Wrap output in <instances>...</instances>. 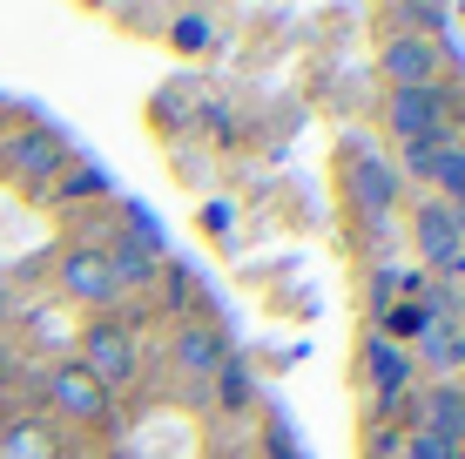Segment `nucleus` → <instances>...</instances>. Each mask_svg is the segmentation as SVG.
Listing matches in <instances>:
<instances>
[{
    "mask_svg": "<svg viewBox=\"0 0 465 459\" xmlns=\"http://www.w3.org/2000/svg\"><path fill=\"white\" fill-rule=\"evenodd\" d=\"M445 142V135H439ZM439 142H405V176H425L431 183V163H439Z\"/></svg>",
    "mask_w": 465,
    "mask_h": 459,
    "instance_id": "obj_17",
    "label": "nucleus"
},
{
    "mask_svg": "<svg viewBox=\"0 0 465 459\" xmlns=\"http://www.w3.org/2000/svg\"><path fill=\"white\" fill-rule=\"evenodd\" d=\"M102 392H122L128 378H135V331L115 324V318H94L82 331V358H74Z\"/></svg>",
    "mask_w": 465,
    "mask_h": 459,
    "instance_id": "obj_1",
    "label": "nucleus"
},
{
    "mask_svg": "<svg viewBox=\"0 0 465 459\" xmlns=\"http://www.w3.org/2000/svg\"><path fill=\"white\" fill-rule=\"evenodd\" d=\"M398 142H439L445 135V88H391V108H384Z\"/></svg>",
    "mask_w": 465,
    "mask_h": 459,
    "instance_id": "obj_2",
    "label": "nucleus"
},
{
    "mask_svg": "<svg viewBox=\"0 0 465 459\" xmlns=\"http://www.w3.org/2000/svg\"><path fill=\"white\" fill-rule=\"evenodd\" d=\"M61 163H68V135H61V129H27V135L7 142V169L27 176V183L61 176Z\"/></svg>",
    "mask_w": 465,
    "mask_h": 459,
    "instance_id": "obj_6",
    "label": "nucleus"
},
{
    "mask_svg": "<svg viewBox=\"0 0 465 459\" xmlns=\"http://www.w3.org/2000/svg\"><path fill=\"white\" fill-rule=\"evenodd\" d=\"M0 459H61V439L47 419H14L0 433Z\"/></svg>",
    "mask_w": 465,
    "mask_h": 459,
    "instance_id": "obj_10",
    "label": "nucleus"
},
{
    "mask_svg": "<svg viewBox=\"0 0 465 459\" xmlns=\"http://www.w3.org/2000/svg\"><path fill=\"white\" fill-rule=\"evenodd\" d=\"M419 358H431L439 372L465 365V331H459V324H425V331H419Z\"/></svg>",
    "mask_w": 465,
    "mask_h": 459,
    "instance_id": "obj_14",
    "label": "nucleus"
},
{
    "mask_svg": "<svg viewBox=\"0 0 465 459\" xmlns=\"http://www.w3.org/2000/svg\"><path fill=\"white\" fill-rule=\"evenodd\" d=\"M378 68L391 88H439V47L425 35H391L378 47Z\"/></svg>",
    "mask_w": 465,
    "mask_h": 459,
    "instance_id": "obj_3",
    "label": "nucleus"
},
{
    "mask_svg": "<svg viewBox=\"0 0 465 459\" xmlns=\"http://www.w3.org/2000/svg\"><path fill=\"white\" fill-rule=\"evenodd\" d=\"M102 257H108V271H115V284H149V277H155V257H149V244H142V236H115Z\"/></svg>",
    "mask_w": 465,
    "mask_h": 459,
    "instance_id": "obj_13",
    "label": "nucleus"
},
{
    "mask_svg": "<svg viewBox=\"0 0 465 459\" xmlns=\"http://www.w3.org/2000/svg\"><path fill=\"white\" fill-rule=\"evenodd\" d=\"M7 385H14V352L0 344V392H7Z\"/></svg>",
    "mask_w": 465,
    "mask_h": 459,
    "instance_id": "obj_20",
    "label": "nucleus"
},
{
    "mask_svg": "<svg viewBox=\"0 0 465 459\" xmlns=\"http://www.w3.org/2000/svg\"><path fill=\"white\" fill-rule=\"evenodd\" d=\"M169 352H175V365H183L189 378H210V372H223L230 344H223V331H210V324H183Z\"/></svg>",
    "mask_w": 465,
    "mask_h": 459,
    "instance_id": "obj_9",
    "label": "nucleus"
},
{
    "mask_svg": "<svg viewBox=\"0 0 465 459\" xmlns=\"http://www.w3.org/2000/svg\"><path fill=\"white\" fill-rule=\"evenodd\" d=\"M169 41L183 47V55H203V47L216 41V27H210V14H175V21H169Z\"/></svg>",
    "mask_w": 465,
    "mask_h": 459,
    "instance_id": "obj_16",
    "label": "nucleus"
},
{
    "mask_svg": "<svg viewBox=\"0 0 465 459\" xmlns=\"http://www.w3.org/2000/svg\"><path fill=\"white\" fill-rule=\"evenodd\" d=\"M61 291L74 297V304H115L122 297V284H115V271H108V257L102 250H68L61 257Z\"/></svg>",
    "mask_w": 465,
    "mask_h": 459,
    "instance_id": "obj_5",
    "label": "nucleus"
},
{
    "mask_svg": "<svg viewBox=\"0 0 465 459\" xmlns=\"http://www.w3.org/2000/svg\"><path fill=\"white\" fill-rule=\"evenodd\" d=\"M47 405H54L61 419H82V425L108 419V392L94 385L82 365H54V372H47Z\"/></svg>",
    "mask_w": 465,
    "mask_h": 459,
    "instance_id": "obj_4",
    "label": "nucleus"
},
{
    "mask_svg": "<svg viewBox=\"0 0 465 459\" xmlns=\"http://www.w3.org/2000/svg\"><path fill=\"white\" fill-rule=\"evenodd\" d=\"M351 196H358L364 216H384L398 203V169L384 155H351Z\"/></svg>",
    "mask_w": 465,
    "mask_h": 459,
    "instance_id": "obj_8",
    "label": "nucleus"
},
{
    "mask_svg": "<svg viewBox=\"0 0 465 459\" xmlns=\"http://www.w3.org/2000/svg\"><path fill=\"white\" fill-rule=\"evenodd\" d=\"M405 459H465V453H459V446H445V439H431V433H411Z\"/></svg>",
    "mask_w": 465,
    "mask_h": 459,
    "instance_id": "obj_18",
    "label": "nucleus"
},
{
    "mask_svg": "<svg viewBox=\"0 0 465 459\" xmlns=\"http://www.w3.org/2000/svg\"><path fill=\"white\" fill-rule=\"evenodd\" d=\"M411 230H419V250H425L431 264H445V271H452V264H465V230L452 224V210H445V203H419Z\"/></svg>",
    "mask_w": 465,
    "mask_h": 459,
    "instance_id": "obj_7",
    "label": "nucleus"
},
{
    "mask_svg": "<svg viewBox=\"0 0 465 459\" xmlns=\"http://www.w3.org/2000/svg\"><path fill=\"white\" fill-rule=\"evenodd\" d=\"M425 433L465 453V392H459V385H439V392L425 399Z\"/></svg>",
    "mask_w": 465,
    "mask_h": 459,
    "instance_id": "obj_11",
    "label": "nucleus"
},
{
    "mask_svg": "<svg viewBox=\"0 0 465 459\" xmlns=\"http://www.w3.org/2000/svg\"><path fill=\"white\" fill-rule=\"evenodd\" d=\"M364 358H371V385H378V399L391 405L398 392H405V378H411V352H398L391 338H371V344H364Z\"/></svg>",
    "mask_w": 465,
    "mask_h": 459,
    "instance_id": "obj_12",
    "label": "nucleus"
},
{
    "mask_svg": "<svg viewBox=\"0 0 465 459\" xmlns=\"http://www.w3.org/2000/svg\"><path fill=\"white\" fill-rule=\"evenodd\" d=\"M405 21H419V27H445V7H405Z\"/></svg>",
    "mask_w": 465,
    "mask_h": 459,
    "instance_id": "obj_19",
    "label": "nucleus"
},
{
    "mask_svg": "<svg viewBox=\"0 0 465 459\" xmlns=\"http://www.w3.org/2000/svg\"><path fill=\"white\" fill-rule=\"evenodd\" d=\"M0 318H7V304H0Z\"/></svg>",
    "mask_w": 465,
    "mask_h": 459,
    "instance_id": "obj_21",
    "label": "nucleus"
},
{
    "mask_svg": "<svg viewBox=\"0 0 465 459\" xmlns=\"http://www.w3.org/2000/svg\"><path fill=\"white\" fill-rule=\"evenodd\" d=\"M431 183L452 203H465V142H439V163H431Z\"/></svg>",
    "mask_w": 465,
    "mask_h": 459,
    "instance_id": "obj_15",
    "label": "nucleus"
}]
</instances>
